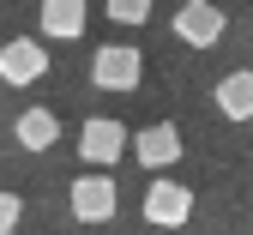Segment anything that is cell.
<instances>
[{
    "label": "cell",
    "mask_w": 253,
    "mask_h": 235,
    "mask_svg": "<svg viewBox=\"0 0 253 235\" xmlns=\"http://www.w3.org/2000/svg\"><path fill=\"white\" fill-rule=\"evenodd\" d=\"M139 79H145V54L133 43H109V48L90 54V85H97V91L126 96V91H139Z\"/></svg>",
    "instance_id": "1"
},
{
    "label": "cell",
    "mask_w": 253,
    "mask_h": 235,
    "mask_svg": "<svg viewBox=\"0 0 253 235\" xmlns=\"http://www.w3.org/2000/svg\"><path fill=\"white\" fill-rule=\"evenodd\" d=\"M133 145V133H126L121 121H109V115H90L84 127H79V157L90 163V169H109V163H121V151Z\"/></svg>",
    "instance_id": "2"
},
{
    "label": "cell",
    "mask_w": 253,
    "mask_h": 235,
    "mask_svg": "<svg viewBox=\"0 0 253 235\" xmlns=\"http://www.w3.org/2000/svg\"><path fill=\"white\" fill-rule=\"evenodd\" d=\"M139 211H145L151 229H181L187 217H193V187L163 175V181H151V187H145V205H139Z\"/></svg>",
    "instance_id": "3"
},
{
    "label": "cell",
    "mask_w": 253,
    "mask_h": 235,
    "mask_svg": "<svg viewBox=\"0 0 253 235\" xmlns=\"http://www.w3.org/2000/svg\"><path fill=\"white\" fill-rule=\"evenodd\" d=\"M181 151H187V145H181V127H175V121H151V127L133 133V157L145 163L151 175H169L175 163H181Z\"/></svg>",
    "instance_id": "4"
},
{
    "label": "cell",
    "mask_w": 253,
    "mask_h": 235,
    "mask_svg": "<svg viewBox=\"0 0 253 235\" xmlns=\"http://www.w3.org/2000/svg\"><path fill=\"white\" fill-rule=\"evenodd\" d=\"M223 30H229V18H223V6H211V0H187V6H175V37L187 48L223 43Z\"/></svg>",
    "instance_id": "5"
},
{
    "label": "cell",
    "mask_w": 253,
    "mask_h": 235,
    "mask_svg": "<svg viewBox=\"0 0 253 235\" xmlns=\"http://www.w3.org/2000/svg\"><path fill=\"white\" fill-rule=\"evenodd\" d=\"M48 73V48L37 37H12V43H0V85H37Z\"/></svg>",
    "instance_id": "6"
},
{
    "label": "cell",
    "mask_w": 253,
    "mask_h": 235,
    "mask_svg": "<svg viewBox=\"0 0 253 235\" xmlns=\"http://www.w3.org/2000/svg\"><path fill=\"white\" fill-rule=\"evenodd\" d=\"M115 211H121V187H115L109 175L90 169V175L73 181V217H79V223H109Z\"/></svg>",
    "instance_id": "7"
},
{
    "label": "cell",
    "mask_w": 253,
    "mask_h": 235,
    "mask_svg": "<svg viewBox=\"0 0 253 235\" xmlns=\"http://www.w3.org/2000/svg\"><path fill=\"white\" fill-rule=\"evenodd\" d=\"M42 37H54V43H73V37H84V18H90V6L84 0H42Z\"/></svg>",
    "instance_id": "8"
},
{
    "label": "cell",
    "mask_w": 253,
    "mask_h": 235,
    "mask_svg": "<svg viewBox=\"0 0 253 235\" xmlns=\"http://www.w3.org/2000/svg\"><path fill=\"white\" fill-rule=\"evenodd\" d=\"M217 115L223 121H253V73L241 66V73L217 79Z\"/></svg>",
    "instance_id": "9"
},
{
    "label": "cell",
    "mask_w": 253,
    "mask_h": 235,
    "mask_svg": "<svg viewBox=\"0 0 253 235\" xmlns=\"http://www.w3.org/2000/svg\"><path fill=\"white\" fill-rule=\"evenodd\" d=\"M12 139H18L24 151H48V145L60 139V115H54V109H24L18 127H12Z\"/></svg>",
    "instance_id": "10"
},
{
    "label": "cell",
    "mask_w": 253,
    "mask_h": 235,
    "mask_svg": "<svg viewBox=\"0 0 253 235\" xmlns=\"http://www.w3.org/2000/svg\"><path fill=\"white\" fill-rule=\"evenodd\" d=\"M109 18L133 30V24H145V18H151V0H109Z\"/></svg>",
    "instance_id": "11"
},
{
    "label": "cell",
    "mask_w": 253,
    "mask_h": 235,
    "mask_svg": "<svg viewBox=\"0 0 253 235\" xmlns=\"http://www.w3.org/2000/svg\"><path fill=\"white\" fill-rule=\"evenodd\" d=\"M18 217H24V199H18L12 187H0V235H12V229H18Z\"/></svg>",
    "instance_id": "12"
}]
</instances>
